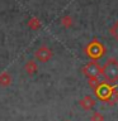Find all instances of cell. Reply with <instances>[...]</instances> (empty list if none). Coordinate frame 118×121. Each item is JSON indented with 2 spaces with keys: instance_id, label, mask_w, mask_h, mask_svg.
<instances>
[{
  "instance_id": "cell-1",
  "label": "cell",
  "mask_w": 118,
  "mask_h": 121,
  "mask_svg": "<svg viewBox=\"0 0 118 121\" xmlns=\"http://www.w3.org/2000/svg\"><path fill=\"white\" fill-rule=\"evenodd\" d=\"M100 74L107 83H116L118 81V60L116 58H109L102 66Z\"/></svg>"
},
{
  "instance_id": "cell-6",
  "label": "cell",
  "mask_w": 118,
  "mask_h": 121,
  "mask_svg": "<svg viewBox=\"0 0 118 121\" xmlns=\"http://www.w3.org/2000/svg\"><path fill=\"white\" fill-rule=\"evenodd\" d=\"M80 106L85 110V111H90L91 108L95 106V104H97V101H95V98L93 96H90V95H86V96H84L81 100H80Z\"/></svg>"
},
{
  "instance_id": "cell-3",
  "label": "cell",
  "mask_w": 118,
  "mask_h": 121,
  "mask_svg": "<svg viewBox=\"0 0 118 121\" xmlns=\"http://www.w3.org/2000/svg\"><path fill=\"white\" fill-rule=\"evenodd\" d=\"M102 71V66L97 60H91V62L86 63L83 68V72L86 77H99Z\"/></svg>"
},
{
  "instance_id": "cell-13",
  "label": "cell",
  "mask_w": 118,
  "mask_h": 121,
  "mask_svg": "<svg viewBox=\"0 0 118 121\" xmlns=\"http://www.w3.org/2000/svg\"><path fill=\"white\" fill-rule=\"evenodd\" d=\"M28 25H29L32 29H34V30H36V29H38V28L41 26V22L38 20L37 18H32V19H29V23H28Z\"/></svg>"
},
{
  "instance_id": "cell-11",
  "label": "cell",
  "mask_w": 118,
  "mask_h": 121,
  "mask_svg": "<svg viewBox=\"0 0 118 121\" xmlns=\"http://www.w3.org/2000/svg\"><path fill=\"white\" fill-rule=\"evenodd\" d=\"M117 102H118V90L114 87L113 92H112V95H110V98L108 100V104H109L110 106H113V105H116Z\"/></svg>"
},
{
  "instance_id": "cell-10",
  "label": "cell",
  "mask_w": 118,
  "mask_h": 121,
  "mask_svg": "<svg viewBox=\"0 0 118 121\" xmlns=\"http://www.w3.org/2000/svg\"><path fill=\"white\" fill-rule=\"evenodd\" d=\"M10 82H11V78H10V76L8 73L4 72V73L0 74V85L1 86H8Z\"/></svg>"
},
{
  "instance_id": "cell-9",
  "label": "cell",
  "mask_w": 118,
  "mask_h": 121,
  "mask_svg": "<svg viewBox=\"0 0 118 121\" xmlns=\"http://www.w3.org/2000/svg\"><path fill=\"white\" fill-rule=\"evenodd\" d=\"M37 64H36V62L34 60H29L28 63L25 64V71L28 72L29 74H32V73H34V72L37 71Z\"/></svg>"
},
{
  "instance_id": "cell-8",
  "label": "cell",
  "mask_w": 118,
  "mask_h": 121,
  "mask_svg": "<svg viewBox=\"0 0 118 121\" xmlns=\"http://www.w3.org/2000/svg\"><path fill=\"white\" fill-rule=\"evenodd\" d=\"M88 82H89V86L93 88L94 91L98 88L99 86H100V81H99V78L98 77H88Z\"/></svg>"
},
{
  "instance_id": "cell-5",
  "label": "cell",
  "mask_w": 118,
  "mask_h": 121,
  "mask_svg": "<svg viewBox=\"0 0 118 121\" xmlns=\"http://www.w3.org/2000/svg\"><path fill=\"white\" fill-rule=\"evenodd\" d=\"M36 58L39 62H48L52 58V51L49 49L47 45H41L39 48L36 51Z\"/></svg>"
},
{
  "instance_id": "cell-12",
  "label": "cell",
  "mask_w": 118,
  "mask_h": 121,
  "mask_svg": "<svg viewBox=\"0 0 118 121\" xmlns=\"http://www.w3.org/2000/svg\"><path fill=\"white\" fill-rule=\"evenodd\" d=\"M109 33L116 40H118V20L114 22V24L109 28Z\"/></svg>"
},
{
  "instance_id": "cell-2",
  "label": "cell",
  "mask_w": 118,
  "mask_h": 121,
  "mask_svg": "<svg viewBox=\"0 0 118 121\" xmlns=\"http://www.w3.org/2000/svg\"><path fill=\"white\" fill-rule=\"evenodd\" d=\"M85 53L90 57L93 60H97L99 58H102L105 53V47L103 45L99 40L94 39L93 42H90L85 48Z\"/></svg>"
},
{
  "instance_id": "cell-4",
  "label": "cell",
  "mask_w": 118,
  "mask_h": 121,
  "mask_svg": "<svg viewBox=\"0 0 118 121\" xmlns=\"http://www.w3.org/2000/svg\"><path fill=\"white\" fill-rule=\"evenodd\" d=\"M113 90H114V87L108 86L107 82H102L100 86L95 90V95H97L103 102H108V100L110 98V95H112V92H113Z\"/></svg>"
},
{
  "instance_id": "cell-14",
  "label": "cell",
  "mask_w": 118,
  "mask_h": 121,
  "mask_svg": "<svg viewBox=\"0 0 118 121\" xmlns=\"http://www.w3.org/2000/svg\"><path fill=\"white\" fill-rule=\"evenodd\" d=\"M90 121H104V116H103L102 112L95 111L93 115L90 116Z\"/></svg>"
},
{
  "instance_id": "cell-15",
  "label": "cell",
  "mask_w": 118,
  "mask_h": 121,
  "mask_svg": "<svg viewBox=\"0 0 118 121\" xmlns=\"http://www.w3.org/2000/svg\"><path fill=\"white\" fill-rule=\"evenodd\" d=\"M67 121H70V120H67Z\"/></svg>"
},
{
  "instance_id": "cell-7",
  "label": "cell",
  "mask_w": 118,
  "mask_h": 121,
  "mask_svg": "<svg viewBox=\"0 0 118 121\" xmlns=\"http://www.w3.org/2000/svg\"><path fill=\"white\" fill-rule=\"evenodd\" d=\"M61 24H62L64 28H71L72 24H74V19H72L71 15H65V17H62V19H61Z\"/></svg>"
}]
</instances>
